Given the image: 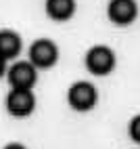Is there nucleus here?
Returning <instances> with one entry per match:
<instances>
[{
  "label": "nucleus",
  "instance_id": "f257e3e1",
  "mask_svg": "<svg viewBox=\"0 0 140 149\" xmlns=\"http://www.w3.org/2000/svg\"><path fill=\"white\" fill-rule=\"evenodd\" d=\"M86 67L94 76H107L115 69V53L109 46H92L86 53Z\"/></svg>",
  "mask_w": 140,
  "mask_h": 149
},
{
  "label": "nucleus",
  "instance_id": "f03ea898",
  "mask_svg": "<svg viewBox=\"0 0 140 149\" xmlns=\"http://www.w3.org/2000/svg\"><path fill=\"white\" fill-rule=\"evenodd\" d=\"M67 101L75 111H90L98 101V93L90 82H75L67 91Z\"/></svg>",
  "mask_w": 140,
  "mask_h": 149
},
{
  "label": "nucleus",
  "instance_id": "7ed1b4c3",
  "mask_svg": "<svg viewBox=\"0 0 140 149\" xmlns=\"http://www.w3.org/2000/svg\"><path fill=\"white\" fill-rule=\"evenodd\" d=\"M59 59V48L52 40L48 38H40L32 44L29 48V63H32L36 69H48L57 63Z\"/></svg>",
  "mask_w": 140,
  "mask_h": 149
},
{
  "label": "nucleus",
  "instance_id": "20e7f679",
  "mask_svg": "<svg viewBox=\"0 0 140 149\" xmlns=\"http://www.w3.org/2000/svg\"><path fill=\"white\" fill-rule=\"evenodd\" d=\"M6 80L11 88H19V91H32L38 82V69L29 61H17L11 69L6 72Z\"/></svg>",
  "mask_w": 140,
  "mask_h": 149
},
{
  "label": "nucleus",
  "instance_id": "39448f33",
  "mask_svg": "<svg viewBox=\"0 0 140 149\" xmlns=\"http://www.w3.org/2000/svg\"><path fill=\"white\" fill-rule=\"evenodd\" d=\"M34 109H36V97L32 91L11 88V93L6 95V111L13 118H27L34 113Z\"/></svg>",
  "mask_w": 140,
  "mask_h": 149
},
{
  "label": "nucleus",
  "instance_id": "423d86ee",
  "mask_svg": "<svg viewBox=\"0 0 140 149\" xmlns=\"http://www.w3.org/2000/svg\"><path fill=\"white\" fill-rule=\"evenodd\" d=\"M107 17H109V21L115 23V25H130L138 17L136 0H109Z\"/></svg>",
  "mask_w": 140,
  "mask_h": 149
},
{
  "label": "nucleus",
  "instance_id": "0eeeda50",
  "mask_svg": "<svg viewBox=\"0 0 140 149\" xmlns=\"http://www.w3.org/2000/svg\"><path fill=\"white\" fill-rule=\"evenodd\" d=\"M21 53V36L13 29H4L0 32V57L8 61V59H15Z\"/></svg>",
  "mask_w": 140,
  "mask_h": 149
},
{
  "label": "nucleus",
  "instance_id": "6e6552de",
  "mask_svg": "<svg viewBox=\"0 0 140 149\" xmlns=\"http://www.w3.org/2000/svg\"><path fill=\"white\" fill-rule=\"evenodd\" d=\"M75 13V0H46V15L52 21H67Z\"/></svg>",
  "mask_w": 140,
  "mask_h": 149
},
{
  "label": "nucleus",
  "instance_id": "1a4fd4ad",
  "mask_svg": "<svg viewBox=\"0 0 140 149\" xmlns=\"http://www.w3.org/2000/svg\"><path fill=\"white\" fill-rule=\"evenodd\" d=\"M128 132H130V139L134 143H140V113L132 118V122L128 126Z\"/></svg>",
  "mask_w": 140,
  "mask_h": 149
},
{
  "label": "nucleus",
  "instance_id": "9d476101",
  "mask_svg": "<svg viewBox=\"0 0 140 149\" xmlns=\"http://www.w3.org/2000/svg\"><path fill=\"white\" fill-rule=\"evenodd\" d=\"M4 149H27V147H23L21 143H8Z\"/></svg>",
  "mask_w": 140,
  "mask_h": 149
},
{
  "label": "nucleus",
  "instance_id": "9b49d317",
  "mask_svg": "<svg viewBox=\"0 0 140 149\" xmlns=\"http://www.w3.org/2000/svg\"><path fill=\"white\" fill-rule=\"evenodd\" d=\"M4 72H6V61H4L2 57H0V78L4 76Z\"/></svg>",
  "mask_w": 140,
  "mask_h": 149
}]
</instances>
